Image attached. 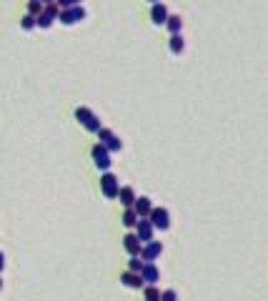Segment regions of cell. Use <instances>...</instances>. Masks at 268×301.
Instances as JSON below:
<instances>
[{
  "mask_svg": "<svg viewBox=\"0 0 268 301\" xmlns=\"http://www.w3.org/2000/svg\"><path fill=\"white\" fill-rule=\"evenodd\" d=\"M75 121L85 128L88 133H98L100 128H103V125H100V118H98L91 108H85V105H78V108H75Z\"/></svg>",
  "mask_w": 268,
  "mask_h": 301,
  "instance_id": "1",
  "label": "cell"
},
{
  "mask_svg": "<svg viewBox=\"0 0 268 301\" xmlns=\"http://www.w3.org/2000/svg\"><path fill=\"white\" fill-rule=\"evenodd\" d=\"M121 181L118 176H113L110 171H103V176H100V193L105 199H118L121 196Z\"/></svg>",
  "mask_w": 268,
  "mask_h": 301,
  "instance_id": "2",
  "label": "cell"
},
{
  "mask_svg": "<svg viewBox=\"0 0 268 301\" xmlns=\"http://www.w3.org/2000/svg\"><path fill=\"white\" fill-rule=\"evenodd\" d=\"M91 156H93V161H96V166H98V171H110V150H108V146L105 143H96L93 148H91Z\"/></svg>",
  "mask_w": 268,
  "mask_h": 301,
  "instance_id": "3",
  "label": "cell"
},
{
  "mask_svg": "<svg viewBox=\"0 0 268 301\" xmlns=\"http://www.w3.org/2000/svg\"><path fill=\"white\" fill-rule=\"evenodd\" d=\"M98 141L108 146L110 153H118V150L123 148V141H121L113 131H110V128H100V131H98Z\"/></svg>",
  "mask_w": 268,
  "mask_h": 301,
  "instance_id": "4",
  "label": "cell"
},
{
  "mask_svg": "<svg viewBox=\"0 0 268 301\" xmlns=\"http://www.w3.org/2000/svg\"><path fill=\"white\" fill-rule=\"evenodd\" d=\"M148 219L153 221L155 228H161V231H168V228H171V213H168V208H163V206H155Z\"/></svg>",
  "mask_w": 268,
  "mask_h": 301,
  "instance_id": "5",
  "label": "cell"
},
{
  "mask_svg": "<svg viewBox=\"0 0 268 301\" xmlns=\"http://www.w3.org/2000/svg\"><path fill=\"white\" fill-rule=\"evenodd\" d=\"M121 284L128 286V289H143V286H146V278H143V274L128 269V271L121 274Z\"/></svg>",
  "mask_w": 268,
  "mask_h": 301,
  "instance_id": "6",
  "label": "cell"
},
{
  "mask_svg": "<svg viewBox=\"0 0 268 301\" xmlns=\"http://www.w3.org/2000/svg\"><path fill=\"white\" fill-rule=\"evenodd\" d=\"M123 246H125V251H128L130 256H141L146 244L141 241L138 233H125V236H123Z\"/></svg>",
  "mask_w": 268,
  "mask_h": 301,
  "instance_id": "7",
  "label": "cell"
},
{
  "mask_svg": "<svg viewBox=\"0 0 268 301\" xmlns=\"http://www.w3.org/2000/svg\"><path fill=\"white\" fill-rule=\"evenodd\" d=\"M168 18H171V13H168V8H166L163 3H155V5L150 8V20H153V25H166Z\"/></svg>",
  "mask_w": 268,
  "mask_h": 301,
  "instance_id": "8",
  "label": "cell"
},
{
  "mask_svg": "<svg viewBox=\"0 0 268 301\" xmlns=\"http://www.w3.org/2000/svg\"><path fill=\"white\" fill-rule=\"evenodd\" d=\"M136 233L141 236V241H143V244L153 241V233H155V226H153V221H150V219H141V224L136 226Z\"/></svg>",
  "mask_w": 268,
  "mask_h": 301,
  "instance_id": "9",
  "label": "cell"
},
{
  "mask_svg": "<svg viewBox=\"0 0 268 301\" xmlns=\"http://www.w3.org/2000/svg\"><path fill=\"white\" fill-rule=\"evenodd\" d=\"M163 253V244L161 241H148L146 246H143V261H155V259H158V256Z\"/></svg>",
  "mask_w": 268,
  "mask_h": 301,
  "instance_id": "10",
  "label": "cell"
},
{
  "mask_svg": "<svg viewBox=\"0 0 268 301\" xmlns=\"http://www.w3.org/2000/svg\"><path fill=\"white\" fill-rule=\"evenodd\" d=\"M121 224H123L125 228H136V226L141 224V213H138L136 208H125L123 216H121Z\"/></svg>",
  "mask_w": 268,
  "mask_h": 301,
  "instance_id": "11",
  "label": "cell"
},
{
  "mask_svg": "<svg viewBox=\"0 0 268 301\" xmlns=\"http://www.w3.org/2000/svg\"><path fill=\"white\" fill-rule=\"evenodd\" d=\"M121 203H123V208H133L136 206V201H138V196H136V191H133L130 186H123L121 188Z\"/></svg>",
  "mask_w": 268,
  "mask_h": 301,
  "instance_id": "12",
  "label": "cell"
},
{
  "mask_svg": "<svg viewBox=\"0 0 268 301\" xmlns=\"http://www.w3.org/2000/svg\"><path fill=\"white\" fill-rule=\"evenodd\" d=\"M168 48H171L173 55H181V53L186 50V40H183V35H181V33H173V35L168 38Z\"/></svg>",
  "mask_w": 268,
  "mask_h": 301,
  "instance_id": "13",
  "label": "cell"
},
{
  "mask_svg": "<svg viewBox=\"0 0 268 301\" xmlns=\"http://www.w3.org/2000/svg\"><path fill=\"white\" fill-rule=\"evenodd\" d=\"M133 208H136V211L141 213V219H148L150 213H153V208H155V206H153V201H150L148 196H141V199L136 201V206H133Z\"/></svg>",
  "mask_w": 268,
  "mask_h": 301,
  "instance_id": "14",
  "label": "cell"
},
{
  "mask_svg": "<svg viewBox=\"0 0 268 301\" xmlns=\"http://www.w3.org/2000/svg\"><path fill=\"white\" fill-rule=\"evenodd\" d=\"M143 274V278H146V284H155L161 278V271H158V266H155L153 261H146V269L141 271Z\"/></svg>",
  "mask_w": 268,
  "mask_h": 301,
  "instance_id": "15",
  "label": "cell"
},
{
  "mask_svg": "<svg viewBox=\"0 0 268 301\" xmlns=\"http://www.w3.org/2000/svg\"><path fill=\"white\" fill-rule=\"evenodd\" d=\"M60 23L63 25H75V23H80V18H78V13H75V8H63L60 10Z\"/></svg>",
  "mask_w": 268,
  "mask_h": 301,
  "instance_id": "16",
  "label": "cell"
},
{
  "mask_svg": "<svg viewBox=\"0 0 268 301\" xmlns=\"http://www.w3.org/2000/svg\"><path fill=\"white\" fill-rule=\"evenodd\" d=\"M163 299V291L155 286V284H146L143 289V301H161Z\"/></svg>",
  "mask_w": 268,
  "mask_h": 301,
  "instance_id": "17",
  "label": "cell"
},
{
  "mask_svg": "<svg viewBox=\"0 0 268 301\" xmlns=\"http://www.w3.org/2000/svg\"><path fill=\"white\" fill-rule=\"evenodd\" d=\"M166 28H168V33H171V35H173V33H181V28H183L181 15H171V18H168V23H166Z\"/></svg>",
  "mask_w": 268,
  "mask_h": 301,
  "instance_id": "18",
  "label": "cell"
},
{
  "mask_svg": "<svg viewBox=\"0 0 268 301\" xmlns=\"http://www.w3.org/2000/svg\"><path fill=\"white\" fill-rule=\"evenodd\" d=\"M20 28H23L25 33H28V30H33V28H38V15L25 13V15H23V20H20Z\"/></svg>",
  "mask_w": 268,
  "mask_h": 301,
  "instance_id": "19",
  "label": "cell"
},
{
  "mask_svg": "<svg viewBox=\"0 0 268 301\" xmlns=\"http://www.w3.org/2000/svg\"><path fill=\"white\" fill-rule=\"evenodd\" d=\"M28 13L30 15H43V13H46V3H43V0H30V3H28Z\"/></svg>",
  "mask_w": 268,
  "mask_h": 301,
  "instance_id": "20",
  "label": "cell"
},
{
  "mask_svg": "<svg viewBox=\"0 0 268 301\" xmlns=\"http://www.w3.org/2000/svg\"><path fill=\"white\" fill-rule=\"evenodd\" d=\"M128 269L130 271H143L146 269V261H143V256H130V261H128Z\"/></svg>",
  "mask_w": 268,
  "mask_h": 301,
  "instance_id": "21",
  "label": "cell"
},
{
  "mask_svg": "<svg viewBox=\"0 0 268 301\" xmlns=\"http://www.w3.org/2000/svg\"><path fill=\"white\" fill-rule=\"evenodd\" d=\"M53 23H55V18H50V15H46V13L38 15V28H40V30H48Z\"/></svg>",
  "mask_w": 268,
  "mask_h": 301,
  "instance_id": "22",
  "label": "cell"
},
{
  "mask_svg": "<svg viewBox=\"0 0 268 301\" xmlns=\"http://www.w3.org/2000/svg\"><path fill=\"white\" fill-rule=\"evenodd\" d=\"M161 301H178V294H175L173 289H166V291H163V299H161Z\"/></svg>",
  "mask_w": 268,
  "mask_h": 301,
  "instance_id": "23",
  "label": "cell"
},
{
  "mask_svg": "<svg viewBox=\"0 0 268 301\" xmlns=\"http://www.w3.org/2000/svg\"><path fill=\"white\" fill-rule=\"evenodd\" d=\"M58 5L60 8H75V5H80V0H58Z\"/></svg>",
  "mask_w": 268,
  "mask_h": 301,
  "instance_id": "24",
  "label": "cell"
},
{
  "mask_svg": "<svg viewBox=\"0 0 268 301\" xmlns=\"http://www.w3.org/2000/svg\"><path fill=\"white\" fill-rule=\"evenodd\" d=\"M43 3H46V5H48V3H58V0H43Z\"/></svg>",
  "mask_w": 268,
  "mask_h": 301,
  "instance_id": "25",
  "label": "cell"
},
{
  "mask_svg": "<svg viewBox=\"0 0 268 301\" xmlns=\"http://www.w3.org/2000/svg\"><path fill=\"white\" fill-rule=\"evenodd\" d=\"M148 3H153V5H155V3H161V0H148Z\"/></svg>",
  "mask_w": 268,
  "mask_h": 301,
  "instance_id": "26",
  "label": "cell"
}]
</instances>
